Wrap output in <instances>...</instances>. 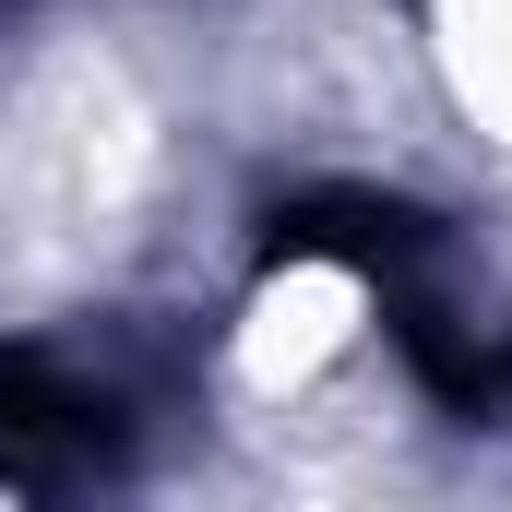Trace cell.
I'll return each mask as SVG.
<instances>
[{
	"mask_svg": "<svg viewBox=\"0 0 512 512\" xmlns=\"http://www.w3.org/2000/svg\"><path fill=\"white\" fill-rule=\"evenodd\" d=\"M120 453V405L84 382H60L48 358H24V346H0V465H24V477H84V465H108Z\"/></svg>",
	"mask_w": 512,
	"mask_h": 512,
	"instance_id": "cell-1",
	"label": "cell"
},
{
	"mask_svg": "<svg viewBox=\"0 0 512 512\" xmlns=\"http://www.w3.org/2000/svg\"><path fill=\"white\" fill-rule=\"evenodd\" d=\"M417 251H429V215L417 203H382V191H298V203L262 215V262H358L382 286Z\"/></svg>",
	"mask_w": 512,
	"mask_h": 512,
	"instance_id": "cell-2",
	"label": "cell"
}]
</instances>
